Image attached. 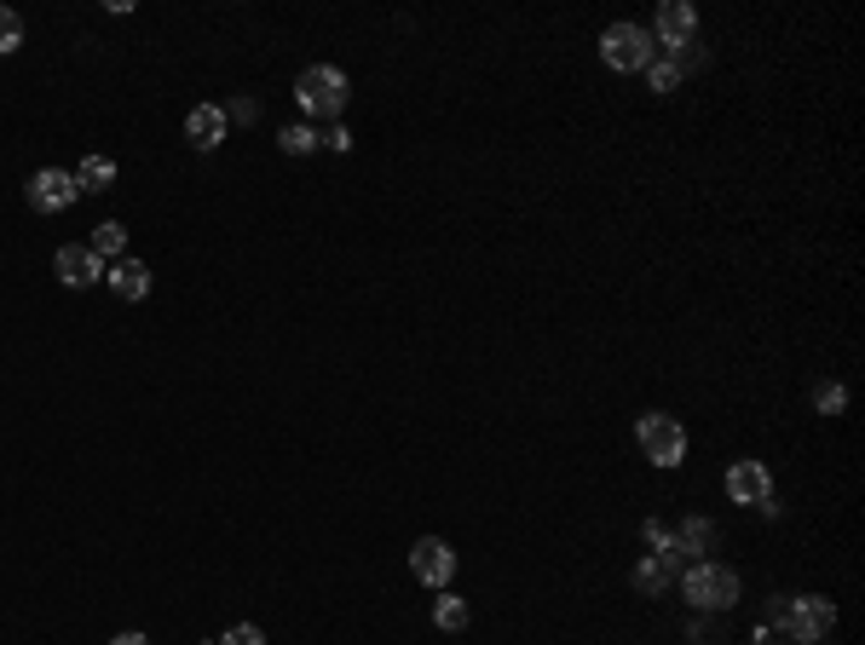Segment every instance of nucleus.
I'll return each mask as SVG.
<instances>
[{"mask_svg":"<svg viewBox=\"0 0 865 645\" xmlns=\"http://www.w3.org/2000/svg\"><path fill=\"white\" fill-rule=\"evenodd\" d=\"M681 588L698 611H727V605H739V593H745L739 571H727V565H716V559H698L693 571H681Z\"/></svg>","mask_w":865,"mask_h":645,"instance_id":"obj_1","label":"nucleus"},{"mask_svg":"<svg viewBox=\"0 0 865 645\" xmlns=\"http://www.w3.org/2000/svg\"><path fill=\"white\" fill-rule=\"evenodd\" d=\"M346 75L335 64H312V69H300V82H295V105L307 110V116H329L335 121L346 110Z\"/></svg>","mask_w":865,"mask_h":645,"instance_id":"obj_2","label":"nucleus"},{"mask_svg":"<svg viewBox=\"0 0 865 645\" xmlns=\"http://www.w3.org/2000/svg\"><path fill=\"white\" fill-rule=\"evenodd\" d=\"M658 58V41L641 30V23H612V30L600 35V64L618 69V75H634Z\"/></svg>","mask_w":865,"mask_h":645,"instance_id":"obj_3","label":"nucleus"},{"mask_svg":"<svg viewBox=\"0 0 865 645\" xmlns=\"http://www.w3.org/2000/svg\"><path fill=\"white\" fill-rule=\"evenodd\" d=\"M634 438H641L652 467H681L686 461V427L675 416H664V409H647V416L634 421Z\"/></svg>","mask_w":865,"mask_h":645,"instance_id":"obj_4","label":"nucleus"},{"mask_svg":"<svg viewBox=\"0 0 865 645\" xmlns=\"http://www.w3.org/2000/svg\"><path fill=\"white\" fill-rule=\"evenodd\" d=\"M784 639H797V645H820L831 628H836V605L825 600V593H797V600H784Z\"/></svg>","mask_w":865,"mask_h":645,"instance_id":"obj_5","label":"nucleus"},{"mask_svg":"<svg viewBox=\"0 0 865 645\" xmlns=\"http://www.w3.org/2000/svg\"><path fill=\"white\" fill-rule=\"evenodd\" d=\"M410 571H416V582H427V588H450V577H456V548H450L445 536H416Z\"/></svg>","mask_w":865,"mask_h":645,"instance_id":"obj_6","label":"nucleus"},{"mask_svg":"<svg viewBox=\"0 0 865 645\" xmlns=\"http://www.w3.org/2000/svg\"><path fill=\"white\" fill-rule=\"evenodd\" d=\"M75 196H82L75 173H64V168L30 173V208H35V214H64V208H75Z\"/></svg>","mask_w":865,"mask_h":645,"instance_id":"obj_7","label":"nucleus"},{"mask_svg":"<svg viewBox=\"0 0 865 645\" xmlns=\"http://www.w3.org/2000/svg\"><path fill=\"white\" fill-rule=\"evenodd\" d=\"M652 41L664 46V53H675V46H686V41H698V7H693V0H664L658 18H652Z\"/></svg>","mask_w":865,"mask_h":645,"instance_id":"obj_8","label":"nucleus"},{"mask_svg":"<svg viewBox=\"0 0 865 645\" xmlns=\"http://www.w3.org/2000/svg\"><path fill=\"white\" fill-rule=\"evenodd\" d=\"M53 271H58L64 289H93V282L105 277V260H98L87 243H64V248L53 254Z\"/></svg>","mask_w":865,"mask_h":645,"instance_id":"obj_9","label":"nucleus"},{"mask_svg":"<svg viewBox=\"0 0 865 645\" xmlns=\"http://www.w3.org/2000/svg\"><path fill=\"white\" fill-rule=\"evenodd\" d=\"M727 496L739 502V507H761L773 496V473H768V461H733L727 467Z\"/></svg>","mask_w":865,"mask_h":645,"instance_id":"obj_10","label":"nucleus"},{"mask_svg":"<svg viewBox=\"0 0 865 645\" xmlns=\"http://www.w3.org/2000/svg\"><path fill=\"white\" fill-rule=\"evenodd\" d=\"M225 133H232V116H225L220 105H191V116H185V139H191L196 150H214Z\"/></svg>","mask_w":865,"mask_h":645,"instance_id":"obj_11","label":"nucleus"},{"mask_svg":"<svg viewBox=\"0 0 865 645\" xmlns=\"http://www.w3.org/2000/svg\"><path fill=\"white\" fill-rule=\"evenodd\" d=\"M105 277H110V289H116L121 300H145V294H150V266L134 260V254H127V260H116Z\"/></svg>","mask_w":865,"mask_h":645,"instance_id":"obj_12","label":"nucleus"},{"mask_svg":"<svg viewBox=\"0 0 865 645\" xmlns=\"http://www.w3.org/2000/svg\"><path fill=\"white\" fill-rule=\"evenodd\" d=\"M432 623H439L445 634H462L468 628V600H462V593H450V588H439V600H432Z\"/></svg>","mask_w":865,"mask_h":645,"instance_id":"obj_13","label":"nucleus"},{"mask_svg":"<svg viewBox=\"0 0 865 645\" xmlns=\"http://www.w3.org/2000/svg\"><path fill=\"white\" fill-rule=\"evenodd\" d=\"M87 248L98 254V260H127V225H121V219H105V225L93 230Z\"/></svg>","mask_w":865,"mask_h":645,"instance_id":"obj_14","label":"nucleus"},{"mask_svg":"<svg viewBox=\"0 0 865 645\" xmlns=\"http://www.w3.org/2000/svg\"><path fill=\"white\" fill-rule=\"evenodd\" d=\"M75 185L93 191V196H98V191H110V185H116V162H110V157H87L82 168H75Z\"/></svg>","mask_w":865,"mask_h":645,"instance_id":"obj_15","label":"nucleus"},{"mask_svg":"<svg viewBox=\"0 0 865 645\" xmlns=\"http://www.w3.org/2000/svg\"><path fill=\"white\" fill-rule=\"evenodd\" d=\"M318 144H323V139L312 133L307 121H295V127H284V133H277V150H284V157H312Z\"/></svg>","mask_w":865,"mask_h":645,"instance_id":"obj_16","label":"nucleus"},{"mask_svg":"<svg viewBox=\"0 0 865 645\" xmlns=\"http://www.w3.org/2000/svg\"><path fill=\"white\" fill-rule=\"evenodd\" d=\"M670 582H675V577H670V571H664V565H658L652 553H647L641 565H634V588H641V593H664Z\"/></svg>","mask_w":865,"mask_h":645,"instance_id":"obj_17","label":"nucleus"},{"mask_svg":"<svg viewBox=\"0 0 865 645\" xmlns=\"http://www.w3.org/2000/svg\"><path fill=\"white\" fill-rule=\"evenodd\" d=\"M675 541H681L686 553H709V541H716V525H709V519H686Z\"/></svg>","mask_w":865,"mask_h":645,"instance_id":"obj_18","label":"nucleus"},{"mask_svg":"<svg viewBox=\"0 0 865 645\" xmlns=\"http://www.w3.org/2000/svg\"><path fill=\"white\" fill-rule=\"evenodd\" d=\"M813 409H820V416H843V409H848V393H843L836 380H820V386H813Z\"/></svg>","mask_w":865,"mask_h":645,"instance_id":"obj_19","label":"nucleus"},{"mask_svg":"<svg viewBox=\"0 0 865 645\" xmlns=\"http://www.w3.org/2000/svg\"><path fill=\"white\" fill-rule=\"evenodd\" d=\"M647 82H652V93H675V87H681V69H675L670 58H652V64H647Z\"/></svg>","mask_w":865,"mask_h":645,"instance_id":"obj_20","label":"nucleus"},{"mask_svg":"<svg viewBox=\"0 0 865 645\" xmlns=\"http://www.w3.org/2000/svg\"><path fill=\"white\" fill-rule=\"evenodd\" d=\"M23 46V18L12 7H0V53H18Z\"/></svg>","mask_w":865,"mask_h":645,"instance_id":"obj_21","label":"nucleus"},{"mask_svg":"<svg viewBox=\"0 0 865 645\" xmlns=\"http://www.w3.org/2000/svg\"><path fill=\"white\" fill-rule=\"evenodd\" d=\"M214 645H266V634L254 628V623H237V628H225V634H220Z\"/></svg>","mask_w":865,"mask_h":645,"instance_id":"obj_22","label":"nucleus"},{"mask_svg":"<svg viewBox=\"0 0 865 645\" xmlns=\"http://www.w3.org/2000/svg\"><path fill=\"white\" fill-rule=\"evenodd\" d=\"M641 541H647V548L658 553V548H664V541H670V525H664V519H647V525H641Z\"/></svg>","mask_w":865,"mask_h":645,"instance_id":"obj_23","label":"nucleus"},{"mask_svg":"<svg viewBox=\"0 0 865 645\" xmlns=\"http://www.w3.org/2000/svg\"><path fill=\"white\" fill-rule=\"evenodd\" d=\"M323 144H329V150H352V133H346V127H329Z\"/></svg>","mask_w":865,"mask_h":645,"instance_id":"obj_24","label":"nucleus"},{"mask_svg":"<svg viewBox=\"0 0 865 645\" xmlns=\"http://www.w3.org/2000/svg\"><path fill=\"white\" fill-rule=\"evenodd\" d=\"M110 645H150V639H145V634H134V628H127V634H116Z\"/></svg>","mask_w":865,"mask_h":645,"instance_id":"obj_25","label":"nucleus"},{"mask_svg":"<svg viewBox=\"0 0 865 645\" xmlns=\"http://www.w3.org/2000/svg\"><path fill=\"white\" fill-rule=\"evenodd\" d=\"M768 645H797V639H768Z\"/></svg>","mask_w":865,"mask_h":645,"instance_id":"obj_26","label":"nucleus"}]
</instances>
